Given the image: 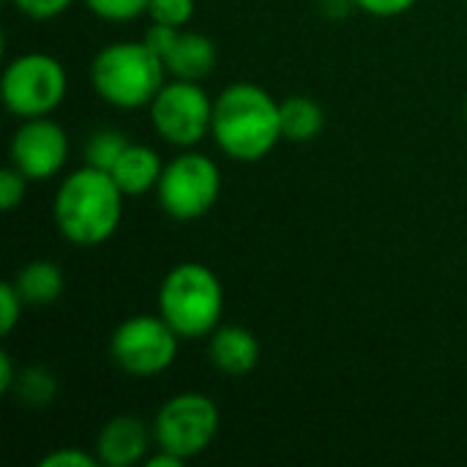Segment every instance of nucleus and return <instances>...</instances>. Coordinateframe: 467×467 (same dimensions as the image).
Masks as SVG:
<instances>
[{
	"label": "nucleus",
	"instance_id": "1",
	"mask_svg": "<svg viewBox=\"0 0 467 467\" xmlns=\"http://www.w3.org/2000/svg\"><path fill=\"white\" fill-rule=\"evenodd\" d=\"M211 137L235 161H260L282 140L279 101L254 82H233L213 101Z\"/></svg>",
	"mask_w": 467,
	"mask_h": 467
},
{
	"label": "nucleus",
	"instance_id": "2",
	"mask_svg": "<svg viewBox=\"0 0 467 467\" xmlns=\"http://www.w3.org/2000/svg\"><path fill=\"white\" fill-rule=\"evenodd\" d=\"M123 192L107 170L79 167L63 178L52 200L57 233L77 246H99L115 235L123 219Z\"/></svg>",
	"mask_w": 467,
	"mask_h": 467
},
{
	"label": "nucleus",
	"instance_id": "3",
	"mask_svg": "<svg viewBox=\"0 0 467 467\" xmlns=\"http://www.w3.org/2000/svg\"><path fill=\"white\" fill-rule=\"evenodd\" d=\"M167 77L164 60L145 41H115L90 60V85L101 101L118 109H140L153 101Z\"/></svg>",
	"mask_w": 467,
	"mask_h": 467
},
{
	"label": "nucleus",
	"instance_id": "4",
	"mask_svg": "<svg viewBox=\"0 0 467 467\" xmlns=\"http://www.w3.org/2000/svg\"><path fill=\"white\" fill-rule=\"evenodd\" d=\"M224 312V287L202 263H181L159 287V315L181 339L211 337Z\"/></svg>",
	"mask_w": 467,
	"mask_h": 467
},
{
	"label": "nucleus",
	"instance_id": "5",
	"mask_svg": "<svg viewBox=\"0 0 467 467\" xmlns=\"http://www.w3.org/2000/svg\"><path fill=\"white\" fill-rule=\"evenodd\" d=\"M68 90L66 68L57 57L47 52H22L3 71V104L11 115L44 118L52 115Z\"/></svg>",
	"mask_w": 467,
	"mask_h": 467
},
{
	"label": "nucleus",
	"instance_id": "6",
	"mask_svg": "<svg viewBox=\"0 0 467 467\" xmlns=\"http://www.w3.org/2000/svg\"><path fill=\"white\" fill-rule=\"evenodd\" d=\"M219 194H222L219 164L211 156L192 148L164 164L156 186L161 211L175 222L202 219L216 205Z\"/></svg>",
	"mask_w": 467,
	"mask_h": 467
},
{
	"label": "nucleus",
	"instance_id": "7",
	"mask_svg": "<svg viewBox=\"0 0 467 467\" xmlns=\"http://www.w3.org/2000/svg\"><path fill=\"white\" fill-rule=\"evenodd\" d=\"M219 408L211 397L183 391L170 397L153 419V441L159 449L183 462L200 457L219 435Z\"/></svg>",
	"mask_w": 467,
	"mask_h": 467
},
{
	"label": "nucleus",
	"instance_id": "8",
	"mask_svg": "<svg viewBox=\"0 0 467 467\" xmlns=\"http://www.w3.org/2000/svg\"><path fill=\"white\" fill-rule=\"evenodd\" d=\"M153 131L181 150L200 145L211 134L213 123V101L200 82L172 79L164 82L161 90L148 104Z\"/></svg>",
	"mask_w": 467,
	"mask_h": 467
},
{
	"label": "nucleus",
	"instance_id": "9",
	"mask_svg": "<svg viewBox=\"0 0 467 467\" xmlns=\"http://www.w3.org/2000/svg\"><path fill=\"white\" fill-rule=\"evenodd\" d=\"M178 342L181 337L161 315H134L112 331L109 358L131 378H153L175 364Z\"/></svg>",
	"mask_w": 467,
	"mask_h": 467
},
{
	"label": "nucleus",
	"instance_id": "10",
	"mask_svg": "<svg viewBox=\"0 0 467 467\" xmlns=\"http://www.w3.org/2000/svg\"><path fill=\"white\" fill-rule=\"evenodd\" d=\"M8 156L27 181H49L68 161V134L49 115L27 118L14 131Z\"/></svg>",
	"mask_w": 467,
	"mask_h": 467
},
{
	"label": "nucleus",
	"instance_id": "11",
	"mask_svg": "<svg viewBox=\"0 0 467 467\" xmlns=\"http://www.w3.org/2000/svg\"><path fill=\"white\" fill-rule=\"evenodd\" d=\"M150 430L140 416L109 419L96 438V457L107 467H131L148 460Z\"/></svg>",
	"mask_w": 467,
	"mask_h": 467
},
{
	"label": "nucleus",
	"instance_id": "12",
	"mask_svg": "<svg viewBox=\"0 0 467 467\" xmlns=\"http://www.w3.org/2000/svg\"><path fill=\"white\" fill-rule=\"evenodd\" d=\"M208 358L219 372L244 378L260 361V342L244 326H219L208 337Z\"/></svg>",
	"mask_w": 467,
	"mask_h": 467
},
{
	"label": "nucleus",
	"instance_id": "13",
	"mask_svg": "<svg viewBox=\"0 0 467 467\" xmlns=\"http://www.w3.org/2000/svg\"><path fill=\"white\" fill-rule=\"evenodd\" d=\"M161 60H164V68H167V74L172 79L200 82V79H205L216 68L219 49H216V44L205 33L181 30Z\"/></svg>",
	"mask_w": 467,
	"mask_h": 467
},
{
	"label": "nucleus",
	"instance_id": "14",
	"mask_svg": "<svg viewBox=\"0 0 467 467\" xmlns=\"http://www.w3.org/2000/svg\"><path fill=\"white\" fill-rule=\"evenodd\" d=\"M161 170H164V164L150 145L129 142V148L112 164L109 175L115 178V183L120 186V192L126 197H140L159 186Z\"/></svg>",
	"mask_w": 467,
	"mask_h": 467
},
{
	"label": "nucleus",
	"instance_id": "15",
	"mask_svg": "<svg viewBox=\"0 0 467 467\" xmlns=\"http://www.w3.org/2000/svg\"><path fill=\"white\" fill-rule=\"evenodd\" d=\"M279 118H282V140L304 145L323 134L326 129V112L312 96L293 93L285 101H279Z\"/></svg>",
	"mask_w": 467,
	"mask_h": 467
},
{
	"label": "nucleus",
	"instance_id": "16",
	"mask_svg": "<svg viewBox=\"0 0 467 467\" xmlns=\"http://www.w3.org/2000/svg\"><path fill=\"white\" fill-rule=\"evenodd\" d=\"M63 285H66L63 271L52 260H33V263L22 265L19 274L14 276V287L19 290L22 301L30 306L55 304L63 293Z\"/></svg>",
	"mask_w": 467,
	"mask_h": 467
},
{
	"label": "nucleus",
	"instance_id": "17",
	"mask_svg": "<svg viewBox=\"0 0 467 467\" xmlns=\"http://www.w3.org/2000/svg\"><path fill=\"white\" fill-rule=\"evenodd\" d=\"M11 397L30 410H44L57 400V378L47 367H25L19 369Z\"/></svg>",
	"mask_w": 467,
	"mask_h": 467
},
{
	"label": "nucleus",
	"instance_id": "18",
	"mask_svg": "<svg viewBox=\"0 0 467 467\" xmlns=\"http://www.w3.org/2000/svg\"><path fill=\"white\" fill-rule=\"evenodd\" d=\"M129 148V140L118 129H99L85 142V164L99 170H112V164L120 159V153Z\"/></svg>",
	"mask_w": 467,
	"mask_h": 467
},
{
	"label": "nucleus",
	"instance_id": "19",
	"mask_svg": "<svg viewBox=\"0 0 467 467\" xmlns=\"http://www.w3.org/2000/svg\"><path fill=\"white\" fill-rule=\"evenodd\" d=\"M148 3L150 0H85L90 14L104 22H131L148 14Z\"/></svg>",
	"mask_w": 467,
	"mask_h": 467
},
{
	"label": "nucleus",
	"instance_id": "20",
	"mask_svg": "<svg viewBox=\"0 0 467 467\" xmlns=\"http://www.w3.org/2000/svg\"><path fill=\"white\" fill-rule=\"evenodd\" d=\"M197 3L194 0H150L148 16L150 22L170 25V27H186L194 16Z\"/></svg>",
	"mask_w": 467,
	"mask_h": 467
},
{
	"label": "nucleus",
	"instance_id": "21",
	"mask_svg": "<svg viewBox=\"0 0 467 467\" xmlns=\"http://www.w3.org/2000/svg\"><path fill=\"white\" fill-rule=\"evenodd\" d=\"M22 306H25V301H22L19 290L14 287V282H3L0 285V334L3 337H8L16 328V323L22 320Z\"/></svg>",
	"mask_w": 467,
	"mask_h": 467
},
{
	"label": "nucleus",
	"instance_id": "22",
	"mask_svg": "<svg viewBox=\"0 0 467 467\" xmlns=\"http://www.w3.org/2000/svg\"><path fill=\"white\" fill-rule=\"evenodd\" d=\"M27 192V178L11 164L0 172V208L3 211H14Z\"/></svg>",
	"mask_w": 467,
	"mask_h": 467
},
{
	"label": "nucleus",
	"instance_id": "23",
	"mask_svg": "<svg viewBox=\"0 0 467 467\" xmlns=\"http://www.w3.org/2000/svg\"><path fill=\"white\" fill-rule=\"evenodd\" d=\"M11 3L19 8V14L30 16L36 22H47V19L60 16L74 0H11Z\"/></svg>",
	"mask_w": 467,
	"mask_h": 467
},
{
	"label": "nucleus",
	"instance_id": "24",
	"mask_svg": "<svg viewBox=\"0 0 467 467\" xmlns=\"http://www.w3.org/2000/svg\"><path fill=\"white\" fill-rule=\"evenodd\" d=\"M41 467H96L101 465L99 457L82 451V449H55L52 454H47L41 462Z\"/></svg>",
	"mask_w": 467,
	"mask_h": 467
},
{
	"label": "nucleus",
	"instance_id": "25",
	"mask_svg": "<svg viewBox=\"0 0 467 467\" xmlns=\"http://www.w3.org/2000/svg\"><path fill=\"white\" fill-rule=\"evenodd\" d=\"M416 3H419V0H356V8H361V11L372 14V16L389 19V16H402V14H408Z\"/></svg>",
	"mask_w": 467,
	"mask_h": 467
},
{
	"label": "nucleus",
	"instance_id": "26",
	"mask_svg": "<svg viewBox=\"0 0 467 467\" xmlns=\"http://www.w3.org/2000/svg\"><path fill=\"white\" fill-rule=\"evenodd\" d=\"M183 27H170V25H159V22H150V27L145 30V36H142V41L159 55V57H164L167 55V49L172 47V41H175V36L181 33Z\"/></svg>",
	"mask_w": 467,
	"mask_h": 467
},
{
	"label": "nucleus",
	"instance_id": "27",
	"mask_svg": "<svg viewBox=\"0 0 467 467\" xmlns=\"http://www.w3.org/2000/svg\"><path fill=\"white\" fill-rule=\"evenodd\" d=\"M16 375H19V372L14 369L11 356L3 350V353H0V394H11V386H14Z\"/></svg>",
	"mask_w": 467,
	"mask_h": 467
},
{
	"label": "nucleus",
	"instance_id": "28",
	"mask_svg": "<svg viewBox=\"0 0 467 467\" xmlns=\"http://www.w3.org/2000/svg\"><path fill=\"white\" fill-rule=\"evenodd\" d=\"M353 5L356 0H320V8L328 19H345Z\"/></svg>",
	"mask_w": 467,
	"mask_h": 467
},
{
	"label": "nucleus",
	"instance_id": "29",
	"mask_svg": "<svg viewBox=\"0 0 467 467\" xmlns=\"http://www.w3.org/2000/svg\"><path fill=\"white\" fill-rule=\"evenodd\" d=\"M145 467H183V460L181 457H175V454H170V451H164V449H159L153 457H148Z\"/></svg>",
	"mask_w": 467,
	"mask_h": 467
}]
</instances>
